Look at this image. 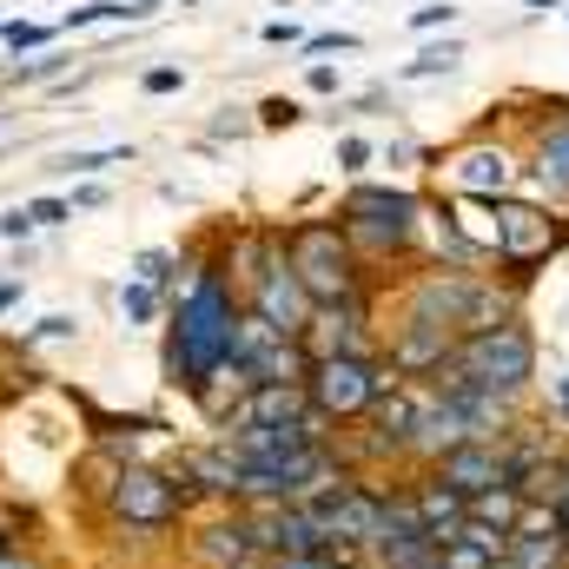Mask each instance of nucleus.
<instances>
[{
    "instance_id": "obj_7",
    "label": "nucleus",
    "mask_w": 569,
    "mask_h": 569,
    "mask_svg": "<svg viewBox=\"0 0 569 569\" xmlns=\"http://www.w3.org/2000/svg\"><path fill=\"white\" fill-rule=\"evenodd\" d=\"M113 523H127V530H140V537H166V530H186L206 503L186 490V477H172L166 463H127L120 470V483L107 490V503H100Z\"/></svg>"
},
{
    "instance_id": "obj_1",
    "label": "nucleus",
    "mask_w": 569,
    "mask_h": 569,
    "mask_svg": "<svg viewBox=\"0 0 569 569\" xmlns=\"http://www.w3.org/2000/svg\"><path fill=\"white\" fill-rule=\"evenodd\" d=\"M186 266H192V279L166 305V351H159L172 391H192L206 371H219L232 358V331L246 318V298L226 284L212 252H186Z\"/></svg>"
},
{
    "instance_id": "obj_39",
    "label": "nucleus",
    "mask_w": 569,
    "mask_h": 569,
    "mask_svg": "<svg viewBox=\"0 0 569 569\" xmlns=\"http://www.w3.org/2000/svg\"><path fill=\"white\" fill-rule=\"evenodd\" d=\"M179 87H186V67H146L140 73V93H152V100L159 93H179Z\"/></svg>"
},
{
    "instance_id": "obj_30",
    "label": "nucleus",
    "mask_w": 569,
    "mask_h": 569,
    "mask_svg": "<svg viewBox=\"0 0 569 569\" xmlns=\"http://www.w3.org/2000/svg\"><path fill=\"white\" fill-rule=\"evenodd\" d=\"M60 338H80V318H67V311H47L33 331H20V358H27L33 345H60Z\"/></svg>"
},
{
    "instance_id": "obj_40",
    "label": "nucleus",
    "mask_w": 569,
    "mask_h": 569,
    "mask_svg": "<svg viewBox=\"0 0 569 569\" xmlns=\"http://www.w3.org/2000/svg\"><path fill=\"white\" fill-rule=\"evenodd\" d=\"M33 232H40V226L27 219V206H7V212H0V239H13V246H33Z\"/></svg>"
},
{
    "instance_id": "obj_10",
    "label": "nucleus",
    "mask_w": 569,
    "mask_h": 569,
    "mask_svg": "<svg viewBox=\"0 0 569 569\" xmlns=\"http://www.w3.org/2000/svg\"><path fill=\"white\" fill-rule=\"evenodd\" d=\"M523 199L569 212V100H537V120L523 127Z\"/></svg>"
},
{
    "instance_id": "obj_45",
    "label": "nucleus",
    "mask_w": 569,
    "mask_h": 569,
    "mask_svg": "<svg viewBox=\"0 0 569 569\" xmlns=\"http://www.w3.org/2000/svg\"><path fill=\"white\" fill-rule=\"evenodd\" d=\"M563 543H569V517H563Z\"/></svg>"
},
{
    "instance_id": "obj_18",
    "label": "nucleus",
    "mask_w": 569,
    "mask_h": 569,
    "mask_svg": "<svg viewBox=\"0 0 569 569\" xmlns=\"http://www.w3.org/2000/svg\"><path fill=\"white\" fill-rule=\"evenodd\" d=\"M246 398H252V371H246V365H232V358H226L219 371H206V378H199V385L186 391V405H192V411L206 418V430H219V437L239 425Z\"/></svg>"
},
{
    "instance_id": "obj_43",
    "label": "nucleus",
    "mask_w": 569,
    "mask_h": 569,
    "mask_svg": "<svg viewBox=\"0 0 569 569\" xmlns=\"http://www.w3.org/2000/svg\"><path fill=\"white\" fill-rule=\"evenodd\" d=\"M550 418H563V425H569V378L557 385V398H550Z\"/></svg>"
},
{
    "instance_id": "obj_14",
    "label": "nucleus",
    "mask_w": 569,
    "mask_h": 569,
    "mask_svg": "<svg viewBox=\"0 0 569 569\" xmlns=\"http://www.w3.org/2000/svg\"><path fill=\"white\" fill-rule=\"evenodd\" d=\"M186 563L192 569H252L259 563L252 517L246 510H199L186 523Z\"/></svg>"
},
{
    "instance_id": "obj_42",
    "label": "nucleus",
    "mask_w": 569,
    "mask_h": 569,
    "mask_svg": "<svg viewBox=\"0 0 569 569\" xmlns=\"http://www.w3.org/2000/svg\"><path fill=\"white\" fill-rule=\"evenodd\" d=\"M20 298H27V279H20V272H13V279H0V318H7Z\"/></svg>"
},
{
    "instance_id": "obj_22",
    "label": "nucleus",
    "mask_w": 569,
    "mask_h": 569,
    "mask_svg": "<svg viewBox=\"0 0 569 569\" xmlns=\"http://www.w3.org/2000/svg\"><path fill=\"white\" fill-rule=\"evenodd\" d=\"M517 517H523V490H517V483H497V490L470 497V510H463V523H477V530H490V537H503V543H510Z\"/></svg>"
},
{
    "instance_id": "obj_32",
    "label": "nucleus",
    "mask_w": 569,
    "mask_h": 569,
    "mask_svg": "<svg viewBox=\"0 0 569 569\" xmlns=\"http://www.w3.org/2000/svg\"><path fill=\"white\" fill-rule=\"evenodd\" d=\"M457 13H463V7H450V0H418V7L405 13V27H411V33H437V27L450 33V27H457Z\"/></svg>"
},
{
    "instance_id": "obj_21",
    "label": "nucleus",
    "mask_w": 569,
    "mask_h": 569,
    "mask_svg": "<svg viewBox=\"0 0 569 569\" xmlns=\"http://www.w3.org/2000/svg\"><path fill=\"white\" fill-rule=\"evenodd\" d=\"M73 47H47V53H27V60H7L0 67V87L13 93V87H53V80H67L73 73Z\"/></svg>"
},
{
    "instance_id": "obj_26",
    "label": "nucleus",
    "mask_w": 569,
    "mask_h": 569,
    "mask_svg": "<svg viewBox=\"0 0 569 569\" xmlns=\"http://www.w3.org/2000/svg\"><path fill=\"white\" fill-rule=\"evenodd\" d=\"M166 291H152V284H140V279H127L120 284V318H127V331H152L159 318H166Z\"/></svg>"
},
{
    "instance_id": "obj_25",
    "label": "nucleus",
    "mask_w": 569,
    "mask_h": 569,
    "mask_svg": "<svg viewBox=\"0 0 569 569\" xmlns=\"http://www.w3.org/2000/svg\"><path fill=\"white\" fill-rule=\"evenodd\" d=\"M503 563L510 569H569V543L563 537H510Z\"/></svg>"
},
{
    "instance_id": "obj_12",
    "label": "nucleus",
    "mask_w": 569,
    "mask_h": 569,
    "mask_svg": "<svg viewBox=\"0 0 569 569\" xmlns=\"http://www.w3.org/2000/svg\"><path fill=\"white\" fill-rule=\"evenodd\" d=\"M232 365H246L252 371V385H305L311 378V351H305V338H279L266 318H239V331H232Z\"/></svg>"
},
{
    "instance_id": "obj_24",
    "label": "nucleus",
    "mask_w": 569,
    "mask_h": 569,
    "mask_svg": "<svg viewBox=\"0 0 569 569\" xmlns=\"http://www.w3.org/2000/svg\"><path fill=\"white\" fill-rule=\"evenodd\" d=\"M140 152L133 146H93V152H60L47 172L53 179H100V172H113V166H133Z\"/></svg>"
},
{
    "instance_id": "obj_15",
    "label": "nucleus",
    "mask_w": 569,
    "mask_h": 569,
    "mask_svg": "<svg viewBox=\"0 0 569 569\" xmlns=\"http://www.w3.org/2000/svg\"><path fill=\"white\" fill-rule=\"evenodd\" d=\"M450 351H457V338H450L443 325H430L418 311H391V325H385V365H391L398 378L425 385V378H437V371L450 365Z\"/></svg>"
},
{
    "instance_id": "obj_3",
    "label": "nucleus",
    "mask_w": 569,
    "mask_h": 569,
    "mask_svg": "<svg viewBox=\"0 0 569 569\" xmlns=\"http://www.w3.org/2000/svg\"><path fill=\"white\" fill-rule=\"evenodd\" d=\"M530 291L497 272H450V266H418L398 279V311H418L430 325H443L450 338H477L503 318H523Z\"/></svg>"
},
{
    "instance_id": "obj_16",
    "label": "nucleus",
    "mask_w": 569,
    "mask_h": 569,
    "mask_svg": "<svg viewBox=\"0 0 569 569\" xmlns=\"http://www.w3.org/2000/svg\"><path fill=\"white\" fill-rule=\"evenodd\" d=\"M246 311H252V318H266L279 338H305V325H311V311H318V305H311V291H305V284L291 279V266H284V252H279V259L266 266V279L246 291Z\"/></svg>"
},
{
    "instance_id": "obj_29",
    "label": "nucleus",
    "mask_w": 569,
    "mask_h": 569,
    "mask_svg": "<svg viewBox=\"0 0 569 569\" xmlns=\"http://www.w3.org/2000/svg\"><path fill=\"white\" fill-rule=\"evenodd\" d=\"M20 206H27V219H33L40 232H60V226H73V219H80L67 192H33V199H20Z\"/></svg>"
},
{
    "instance_id": "obj_37",
    "label": "nucleus",
    "mask_w": 569,
    "mask_h": 569,
    "mask_svg": "<svg viewBox=\"0 0 569 569\" xmlns=\"http://www.w3.org/2000/svg\"><path fill=\"white\" fill-rule=\"evenodd\" d=\"M73 212H107L113 206V186H100V179H73Z\"/></svg>"
},
{
    "instance_id": "obj_31",
    "label": "nucleus",
    "mask_w": 569,
    "mask_h": 569,
    "mask_svg": "<svg viewBox=\"0 0 569 569\" xmlns=\"http://www.w3.org/2000/svg\"><path fill=\"white\" fill-rule=\"evenodd\" d=\"M305 120H311V113H305L291 93H272V100H259V127H266V133H291V127H305Z\"/></svg>"
},
{
    "instance_id": "obj_23",
    "label": "nucleus",
    "mask_w": 569,
    "mask_h": 569,
    "mask_svg": "<svg viewBox=\"0 0 569 569\" xmlns=\"http://www.w3.org/2000/svg\"><path fill=\"white\" fill-rule=\"evenodd\" d=\"M457 67H463V40H457V33H443V40L418 47V53H411V60H405L391 80H405V87H411V80H450Z\"/></svg>"
},
{
    "instance_id": "obj_28",
    "label": "nucleus",
    "mask_w": 569,
    "mask_h": 569,
    "mask_svg": "<svg viewBox=\"0 0 569 569\" xmlns=\"http://www.w3.org/2000/svg\"><path fill=\"white\" fill-rule=\"evenodd\" d=\"M503 563V550H490V543H470L463 530L450 537V543H437V569H497Z\"/></svg>"
},
{
    "instance_id": "obj_46",
    "label": "nucleus",
    "mask_w": 569,
    "mask_h": 569,
    "mask_svg": "<svg viewBox=\"0 0 569 569\" xmlns=\"http://www.w3.org/2000/svg\"><path fill=\"white\" fill-rule=\"evenodd\" d=\"M0 159H7V146H0Z\"/></svg>"
},
{
    "instance_id": "obj_13",
    "label": "nucleus",
    "mask_w": 569,
    "mask_h": 569,
    "mask_svg": "<svg viewBox=\"0 0 569 569\" xmlns=\"http://www.w3.org/2000/svg\"><path fill=\"white\" fill-rule=\"evenodd\" d=\"M172 477H186V490L206 503V510H239L246 503V457H232V443H192L166 463Z\"/></svg>"
},
{
    "instance_id": "obj_44",
    "label": "nucleus",
    "mask_w": 569,
    "mask_h": 569,
    "mask_svg": "<svg viewBox=\"0 0 569 569\" xmlns=\"http://www.w3.org/2000/svg\"><path fill=\"white\" fill-rule=\"evenodd\" d=\"M0 133H7V107H0Z\"/></svg>"
},
{
    "instance_id": "obj_35",
    "label": "nucleus",
    "mask_w": 569,
    "mask_h": 569,
    "mask_svg": "<svg viewBox=\"0 0 569 569\" xmlns=\"http://www.w3.org/2000/svg\"><path fill=\"white\" fill-rule=\"evenodd\" d=\"M510 537H563V510H550V503H523V517H517Z\"/></svg>"
},
{
    "instance_id": "obj_20",
    "label": "nucleus",
    "mask_w": 569,
    "mask_h": 569,
    "mask_svg": "<svg viewBox=\"0 0 569 569\" xmlns=\"http://www.w3.org/2000/svg\"><path fill=\"white\" fill-rule=\"evenodd\" d=\"M305 411H311L305 385H252V398H246L239 425H298Z\"/></svg>"
},
{
    "instance_id": "obj_27",
    "label": "nucleus",
    "mask_w": 569,
    "mask_h": 569,
    "mask_svg": "<svg viewBox=\"0 0 569 569\" xmlns=\"http://www.w3.org/2000/svg\"><path fill=\"white\" fill-rule=\"evenodd\" d=\"M0 47L13 53V60H27V53H47V47H60V27H40V20H0Z\"/></svg>"
},
{
    "instance_id": "obj_11",
    "label": "nucleus",
    "mask_w": 569,
    "mask_h": 569,
    "mask_svg": "<svg viewBox=\"0 0 569 569\" xmlns=\"http://www.w3.org/2000/svg\"><path fill=\"white\" fill-rule=\"evenodd\" d=\"M305 351H311V358H385L378 291H365V298H338V305H318L311 325H305Z\"/></svg>"
},
{
    "instance_id": "obj_5",
    "label": "nucleus",
    "mask_w": 569,
    "mask_h": 569,
    "mask_svg": "<svg viewBox=\"0 0 569 569\" xmlns=\"http://www.w3.org/2000/svg\"><path fill=\"white\" fill-rule=\"evenodd\" d=\"M537 331H530V311L523 318H503V325H490V331H477V338H457V351H450V365L470 378V385H483V391H497V398H510V405H530L537 398Z\"/></svg>"
},
{
    "instance_id": "obj_4",
    "label": "nucleus",
    "mask_w": 569,
    "mask_h": 569,
    "mask_svg": "<svg viewBox=\"0 0 569 569\" xmlns=\"http://www.w3.org/2000/svg\"><path fill=\"white\" fill-rule=\"evenodd\" d=\"M284 266L291 279L311 291V305H338V298H365L371 272L358 266L345 226L331 212H305V219H284Z\"/></svg>"
},
{
    "instance_id": "obj_17",
    "label": "nucleus",
    "mask_w": 569,
    "mask_h": 569,
    "mask_svg": "<svg viewBox=\"0 0 569 569\" xmlns=\"http://www.w3.org/2000/svg\"><path fill=\"white\" fill-rule=\"evenodd\" d=\"M430 477H437V483H450V490L470 503V497H483V490L510 483V463H503V443H457L450 457H437V463H430Z\"/></svg>"
},
{
    "instance_id": "obj_2",
    "label": "nucleus",
    "mask_w": 569,
    "mask_h": 569,
    "mask_svg": "<svg viewBox=\"0 0 569 569\" xmlns=\"http://www.w3.org/2000/svg\"><path fill=\"white\" fill-rule=\"evenodd\" d=\"M331 219L345 226L358 266L371 272V291L378 279H405L425 266V226H430V199L418 186H391V179H351L331 206Z\"/></svg>"
},
{
    "instance_id": "obj_6",
    "label": "nucleus",
    "mask_w": 569,
    "mask_h": 569,
    "mask_svg": "<svg viewBox=\"0 0 569 569\" xmlns=\"http://www.w3.org/2000/svg\"><path fill=\"white\" fill-rule=\"evenodd\" d=\"M569 252V212L557 206H537V199H523V192H510V199H497V279L510 284H537V272L550 266V259H563Z\"/></svg>"
},
{
    "instance_id": "obj_19",
    "label": "nucleus",
    "mask_w": 569,
    "mask_h": 569,
    "mask_svg": "<svg viewBox=\"0 0 569 569\" xmlns=\"http://www.w3.org/2000/svg\"><path fill=\"white\" fill-rule=\"evenodd\" d=\"M405 483H411V503H418V517H425V537L430 543H450L457 530H463V497L450 490V483H437L430 470H405Z\"/></svg>"
},
{
    "instance_id": "obj_34",
    "label": "nucleus",
    "mask_w": 569,
    "mask_h": 569,
    "mask_svg": "<svg viewBox=\"0 0 569 569\" xmlns=\"http://www.w3.org/2000/svg\"><path fill=\"white\" fill-rule=\"evenodd\" d=\"M365 47V33H351V27H331V33H305L298 40V53L311 60V53H358Z\"/></svg>"
},
{
    "instance_id": "obj_36",
    "label": "nucleus",
    "mask_w": 569,
    "mask_h": 569,
    "mask_svg": "<svg viewBox=\"0 0 569 569\" xmlns=\"http://www.w3.org/2000/svg\"><path fill=\"white\" fill-rule=\"evenodd\" d=\"M305 93H325V100H338V93H345V73H338L331 60H311V67H305Z\"/></svg>"
},
{
    "instance_id": "obj_41",
    "label": "nucleus",
    "mask_w": 569,
    "mask_h": 569,
    "mask_svg": "<svg viewBox=\"0 0 569 569\" xmlns=\"http://www.w3.org/2000/svg\"><path fill=\"white\" fill-rule=\"evenodd\" d=\"M259 40H266V47H298V40H305V27H298V20H266V27H259Z\"/></svg>"
},
{
    "instance_id": "obj_38",
    "label": "nucleus",
    "mask_w": 569,
    "mask_h": 569,
    "mask_svg": "<svg viewBox=\"0 0 569 569\" xmlns=\"http://www.w3.org/2000/svg\"><path fill=\"white\" fill-rule=\"evenodd\" d=\"M246 133H259V120H246V107H219L212 140H246Z\"/></svg>"
},
{
    "instance_id": "obj_8",
    "label": "nucleus",
    "mask_w": 569,
    "mask_h": 569,
    "mask_svg": "<svg viewBox=\"0 0 569 569\" xmlns=\"http://www.w3.org/2000/svg\"><path fill=\"white\" fill-rule=\"evenodd\" d=\"M430 172H437V192L497 206V199H510L523 186V146L503 140V133H463L457 146L437 152Z\"/></svg>"
},
{
    "instance_id": "obj_33",
    "label": "nucleus",
    "mask_w": 569,
    "mask_h": 569,
    "mask_svg": "<svg viewBox=\"0 0 569 569\" xmlns=\"http://www.w3.org/2000/svg\"><path fill=\"white\" fill-rule=\"evenodd\" d=\"M371 159H378V146L365 140V133H345V140H338V172H345V179H365Z\"/></svg>"
},
{
    "instance_id": "obj_9",
    "label": "nucleus",
    "mask_w": 569,
    "mask_h": 569,
    "mask_svg": "<svg viewBox=\"0 0 569 569\" xmlns=\"http://www.w3.org/2000/svg\"><path fill=\"white\" fill-rule=\"evenodd\" d=\"M391 385H405L385 358H311V378H305V398H311V411L318 418H331V425H365L371 418V405L391 391Z\"/></svg>"
}]
</instances>
